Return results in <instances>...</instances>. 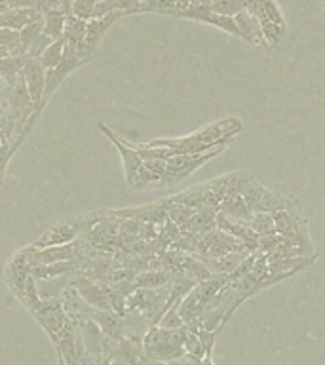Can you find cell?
<instances>
[{"label":"cell","instance_id":"6da1fadb","mask_svg":"<svg viewBox=\"0 0 325 365\" xmlns=\"http://www.w3.org/2000/svg\"><path fill=\"white\" fill-rule=\"evenodd\" d=\"M244 130L242 120L236 116H228L210 125H204L202 130L194 131L190 135L175 137V139H156V141L145 143L147 147H162L170 150V156L177 154H202L211 148L219 147L222 143H230L234 135H238Z\"/></svg>","mask_w":325,"mask_h":365},{"label":"cell","instance_id":"7a4b0ae2","mask_svg":"<svg viewBox=\"0 0 325 365\" xmlns=\"http://www.w3.org/2000/svg\"><path fill=\"white\" fill-rule=\"evenodd\" d=\"M190 327L181 329H165L160 325H150L145 335V352L148 359L158 361H177L187 354V339Z\"/></svg>","mask_w":325,"mask_h":365},{"label":"cell","instance_id":"3957f363","mask_svg":"<svg viewBox=\"0 0 325 365\" xmlns=\"http://www.w3.org/2000/svg\"><path fill=\"white\" fill-rule=\"evenodd\" d=\"M228 147V143H222L219 147L211 148L207 153L202 154H177V156H170L165 160L167 162V170H165V175L160 182V187H165V185H177V182L185 181L188 177L192 175L194 171L200 170L202 165L207 164L211 158H215L219 154Z\"/></svg>","mask_w":325,"mask_h":365},{"label":"cell","instance_id":"277c9868","mask_svg":"<svg viewBox=\"0 0 325 365\" xmlns=\"http://www.w3.org/2000/svg\"><path fill=\"white\" fill-rule=\"evenodd\" d=\"M88 245L86 242H71V244L63 245H51V247H33L29 245L25 247L27 259L31 262V267H40V264H51V262L61 261H73V259H80L86 255Z\"/></svg>","mask_w":325,"mask_h":365},{"label":"cell","instance_id":"5b68a950","mask_svg":"<svg viewBox=\"0 0 325 365\" xmlns=\"http://www.w3.org/2000/svg\"><path fill=\"white\" fill-rule=\"evenodd\" d=\"M71 285L78 293L80 299L86 304H90L91 308H97V310H114L113 297H110L108 285L99 284L97 279L82 276V274H78V276L74 274L73 279H71Z\"/></svg>","mask_w":325,"mask_h":365},{"label":"cell","instance_id":"8992f818","mask_svg":"<svg viewBox=\"0 0 325 365\" xmlns=\"http://www.w3.org/2000/svg\"><path fill=\"white\" fill-rule=\"evenodd\" d=\"M99 130L108 137V141L113 143L114 147L118 148L120 156H122V162H124V175H125V182L133 188L135 185V179L139 175V171L143 170V165H145V158H143V154L137 150L135 147H131L130 141H125L120 135H116L110 128H107L105 124H99Z\"/></svg>","mask_w":325,"mask_h":365},{"label":"cell","instance_id":"52a82bcc","mask_svg":"<svg viewBox=\"0 0 325 365\" xmlns=\"http://www.w3.org/2000/svg\"><path fill=\"white\" fill-rule=\"evenodd\" d=\"M31 276H33V267L29 262L27 253H25V250L16 251L4 268V282L10 287L11 293L17 297V301L21 299L25 285H27Z\"/></svg>","mask_w":325,"mask_h":365},{"label":"cell","instance_id":"ba28073f","mask_svg":"<svg viewBox=\"0 0 325 365\" xmlns=\"http://www.w3.org/2000/svg\"><path fill=\"white\" fill-rule=\"evenodd\" d=\"M124 16H125V11L116 10L107 14V16L91 17V19H88V31H86V40H84V44H82V48H80V53L91 59L93 51L97 50V46L101 44L103 36L107 34L108 29L113 27L114 23Z\"/></svg>","mask_w":325,"mask_h":365},{"label":"cell","instance_id":"9c48e42d","mask_svg":"<svg viewBox=\"0 0 325 365\" xmlns=\"http://www.w3.org/2000/svg\"><path fill=\"white\" fill-rule=\"evenodd\" d=\"M78 227L74 219H65V221L57 222L51 228H48V232H44L40 238L33 242V247H51V245H63L71 244L74 240L78 238Z\"/></svg>","mask_w":325,"mask_h":365},{"label":"cell","instance_id":"30bf717a","mask_svg":"<svg viewBox=\"0 0 325 365\" xmlns=\"http://www.w3.org/2000/svg\"><path fill=\"white\" fill-rule=\"evenodd\" d=\"M236 17V23H238L239 34H242V40L251 44L253 48H270L264 40V34H262V27L259 19H257L253 14H249L247 10H242Z\"/></svg>","mask_w":325,"mask_h":365},{"label":"cell","instance_id":"8fae6325","mask_svg":"<svg viewBox=\"0 0 325 365\" xmlns=\"http://www.w3.org/2000/svg\"><path fill=\"white\" fill-rule=\"evenodd\" d=\"M40 17H44V11L40 8H10L0 11V27L21 31Z\"/></svg>","mask_w":325,"mask_h":365},{"label":"cell","instance_id":"7c38bea8","mask_svg":"<svg viewBox=\"0 0 325 365\" xmlns=\"http://www.w3.org/2000/svg\"><path fill=\"white\" fill-rule=\"evenodd\" d=\"M175 274L162 268V270H147V272H137L135 285L137 287H145V289H160V287H167L173 282Z\"/></svg>","mask_w":325,"mask_h":365},{"label":"cell","instance_id":"4fadbf2b","mask_svg":"<svg viewBox=\"0 0 325 365\" xmlns=\"http://www.w3.org/2000/svg\"><path fill=\"white\" fill-rule=\"evenodd\" d=\"M11 56H25L23 53L21 33L16 29H0V59Z\"/></svg>","mask_w":325,"mask_h":365},{"label":"cell","instance_id":"5bb4252c","mask_svg":"<svg viewBox=\"0 0 325 365\" xmlns=\"http://www.w3.org/2000/svg\"><path fill=\"white\" fill-rule=\"evenodd\" d=\"M44 33H48L53 38H61L65 36V25H67V17L71 14L57 8H44Z\"/></svg>","mask_w":325,"mask_h":365},{"label":"cell","instance_id":"9a60e30c","mask_svg":"<svg viewBox=\"0 0 325 365\" xmlns=\"http://www.w3.org/2000/svg\"><path fill=\"white\" fill-rule=\"evenodd\" d=\"M86 31H88V19H82V17L71 16L67 17V25H65V38L68 40V44H73L74 48H82L86 40Z\"/></svg>","mask_w":325,"mask_h":365},{"label":"cell","instance_id":"2e32d148","mask_svg":"<svg viewBox=\"0 0 325 365\" xmlns=\"http://www.w3.org/2000/svg\"><path fill=\"white\" fill-rule=\"evenodd\" d=\"M65 50H67V38L61 36V38L53 40V44L48 48V50L38 57L40 63L44 65L46 71H51V68H56L59 63L63 61V56H65Z\"/></svg>","mask_w":325,"mask_h":365},{"label":"cell","instance_id":"e0dca14e","mask_svg":"<svg viewBox=\"0 0 325 365\" xmlns=\"http://www.w3.org/2000/svg\"><path fill=\"white\" fill-rule=\"evenodd\" d=\"M249 227L255 230L259 236H268V234H276V221H274V213H267V211H259L251 219Z\"/></svg>","mask_w":325,"mask_h":365},{"label":"cell","instance_id":"ac0fdd59","mask_svg":"<svg viewBox=\"0 0 325 365\" xmlns=\"http://www.w3.org/2000/svg\"><path fill=\"white\" fill-rule=\"evenodd\" d=\"M21 33V42H23V53L27 56V51L31 50V46L36 38H38L40 34L44 33V17H40L36 21H33L31 25H27L25 29L19 31Z\"/></svg>","mask_w":325,"mask_h":365},{"label":"cell","instance_id":"d6986e66","mask_svg":"<svg viewBox=\"0 0 325 365\" xmlns=\"http://www.w3.org/2000/svg\"><path fill=\"white\" fill-rule=\"evenodd\" d=\"M179 304H181V302H177V304L167 308V310L162 314V318L158 319V324L156 325L165 327V329H181V327H185L187 324H185L181 312H179Z\"/></svg>","mask_w":325,"mask_h":365},{"label":"cell","instance_id":"ffe728a7","mask_svg":"<svg viewBox=\"0 0 325 365\" xmlns=\"http://www.w3.org/2000/svg\"><path fill=\"white\" fill-rule=\"evenodd\" d=\"M225 327H219V329H204V327H196V333H198V339L202 342V348H204L205 358H211L213 356V348H215V342L219 339V335L222 333Z\"/></svg>","mask_w":325,"mask_h":365},{"label":"cell","instance_id":"44dd1931","mask_svg":"<svg viewBox=\"0 0 325 365\" xmlns=\"http://www.w3.org/2000/svg\"><path fill=\"white\" fill-rule=\"evenodd\" d=\"M53 36H50V34L48 33H42L38 36V38L34 40L33 42V46H31V50L27 51V56L29 57H36V59H38L40 56H42V53H44L46 50H48V48H50L51 44H53Z\"/></svg>","mask_w":325,"mask_h":365},{"label":"cell","instance_id":"7402d4cb","mask_svg":"<svg viewBox=\"0 0 325 365\" xmlns=\"http://www.w3.org/2000/svg\"><path fill=\"white\" fill-rule=\"evenodd\" d=\"M10 8H40L42 10V0H2L0 11L10 10Z\"/></svg>","mask_w":325,"mask_h":365},{"label":"cell","instance_id":"603a6c76","mask_svg":"<svg viewBox=\"0 0 325 365\" xmlns=\"http://www.w3.org/2000/svg\"><path fill=\"white\" fill-rule=\"evenodd\" d=\"M145 365H175L173 361H158V359H147Z\"/></svg>","mask_w":325,"mask_h":365},{"label":"cell","instance_id":"cb8c5ba5","mask_svg":"<svg viewBox=\"0 0 325 365\" xmlns=\"http://www.w3.org/2000/svg\"><path fill=\"white\" fill-rule=\"evenodd\" d=\"M110 365H125V364H124V361H122V359L114 358V359H113V364H110Z\"/></svg>","mask_w":325,"mask_h":365},{"label":"cell","instance_id":"d4e9b609","mask_svg":"<svg viewBox=\"0 0 325 365\" xmlns=\"http://www.w3.org/2000/svg\"><path fill=\"white\" fill-rule=\"evenodd\" d=\"M137 4H143V2H147V0H135Z\"/></svg>","mask_w":325,"mask_h":365}]
</instances>
